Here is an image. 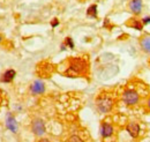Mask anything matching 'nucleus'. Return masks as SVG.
I'll use <instances>...</instances> for the list:
<instances>
[{
  "mask_svg": "<svg viewBox=\"0 0 150 142\" xmlns=\"http://www.w3.org/2000/svg\"><path fill=\"white\" fill-rule=\"evenodd\" d=\"M131 23H128V26L132 27V28H135V29H137V30H142V28H143V23H142V21H140V20H136V18H131Z\"/></svg>",
  "mask_w": 150,
  "mask_h": 142,
  "instance_id": "nucleus-12",
  "label": "nucleus"
},
{
  "mask_svg": "<svg viewBox=\"0 0 150 142\" xmlns=\"http://www.w3.org/2000/svg\"><path fill=\"white\" fill-rule=\"evenodd\" d=\"M113 134V126L108 121H104L102 126H100V135L106 139V138H110Z\"/></svg>",
  "mask_w": 150,
  "mask_h": 142,
  "instance_id": "nucleus-7",
  "label": "nucleus"
},
{
  "mask_svg": "<svg viewBox=\"0 0 150 142\" xmlns=\"http://www.w3.org/2000/svg\"><path fill=\"white\" fill-rule=\"evenodd\" d=\"M113 98L109 94H100L96 98V107L100 113H108L113 107Z\"/></svg>",
  "mask_w": 150,
  "mask_h": 142,
  "instance_id": "nucleus-2",
  "label": "nucleus"
},
{
  "mask_svg": "<svg viewBox=\"0 0 150 142\" xmlns=\"http://www.w3.org/2000/svg\"><path fill=\"white\" fill-rule=\"evenodd\" d=\"M127 132L131 134L132 138H137L140 134V126L136 123H131L127 126Z\"/></svg>",
  "mask_w": 150,
  "mask_h": 142,
  "instance_id": "nucleus-10",
  "label": "nucleus"
},
{
  "mask_svg": "<svg viewBox=\"0 0 150 142\" xmlns=\"http://www.w3.org/2000/svg\"><path fill=\"white\" fill-rule=\"evenodd\" d=\"M15 74H16V72L14 71V70H7V71L2 74L0 81L1 82H5V83H9V82H12L14 80Z\"/></svg>",
  "mask_w": 150,
  "mask_h": 142,
  "instance_id": "nucleus-9",
  "label": "nucleus"
},
{
  "mask_svg": "<svg viewBox=\"0 0 150 142\" xmlns=\"http://www.w3.org/2000/svg\"><path fill=\"white\" fill-rule=\"evenodd\" d=\"M88 68L87 62L81 58H74L69 60V66L67 67V71L65 74L67 76H77L81 74H84Z\"/></svg>",
  "mask_w": 150,
  "mask_h": 142,
  "instance_id": "nucleus-1",
  "label": "nucleus"
},
{
  "mask_svg": "<svg viewBox=\"0 0 150 142\" xmlns=\"http://www.w3.org/2000/svg\"><path fill=\"white\" fill-rule=\"evenodd\" d=\"M6 126L7 128L13 132V133H16L18 132V123L15 120V118L12 116V114H8L7 118H6Z\"/></svg>",
  "mask_w": 150,
  "mask_h": 142,
  "instance_id": "nucleus-8",
  "label": "nucleus"
},
{
  "mask_svg": "<svg viewBox=\"0 0 150 142\" xmlns=\"http://www.w3.org/2000/svg\"><path fill=\"white\" fill-rule=\"evenodd\" d=\"M64 44H65V45H67V46H69L71 49H74V43H73V39H72L71 37H67Z\"/></svg>",
  "mask_w": 150,
  "mask_h": 142,
  "instance_id": "nucleus-15",
  "label": "nucleus"
},
{
  "mask_svg": "<svg viewBox=\"0 0 150 142\" xmlns=\"http://www.w3.org/2000/svg\"><path fill=\"white\" fill-rule=\"evenodd\" d=\"M31 129H33V133L37 136H42L44 133H45V125L44 121L40 120V119H36L33 121L31 124Z\"/></svg>",
  "mask_w": 150,
  "mask_h": 142,
  "instance_id": "nucleus-4",
  "label": "nucleus"
},
{
  "mask_svg": "<svg viewBox=\"0 0 150 142\" xmlns=\"http://www.w3.org/2000/svg\"><path fill=\"white\" fill-rule=\"evenodd\" d=\"M87 15L88 16H91V18H97V5H91L88 8Z\"/></svg>",
  "mask_w": 150,
  "mask_h": 142,
  "instance_id": "nucleus-13",
  "label": "nucleus"
},
{
  "mask_svg": "<svg viewBox=\"0 0 150 142\" xmlns=\"http://www.w3.org/2000/svg\"><path fill=\"white\" fill-rule=\"evenodd\" d=\"M147 107H148V109L150 110V97L148 98V101H147Z\"/></svg>",
  "mask_w": 150,
  "mask_h": 142,
  "instance_id": "nucleus-18",
  "label": "nucleus"
},
{
  "mask_svg": "<svg viewBox=\"0 0 150 142\" xmlns=\"http://www.w3.org/2000/svg\"><path fill=\"white\" fill-rule=\"evenodd\" d=\"M30 91L33 95H40L45 91V84L43 81L40 80H36L33 82V84L30 86Z\"/></svg>",
  "mask_w": 150,
  "mask_h": 142,
  "instance_id": "nucleus-5",
  "label": "nucleus"
},
{
  "mask_svg": "<svg viewBox=\"0 0 150 142\" xmlns=\"http://www.w3.org/2000/svg\"><path fill=\"white\" fill-rule=\"evenodd\" d=\"M1 40H2V36L0 35V42H1Z\"/></svg>",
  "mask_w": 150,
  "mask_h": 142,
  "instance_id": "nucleus-20",
  "label": "nucleus"
},
{
  "mask_svg": "<svg viewBox=\"0 0 150 142\" xmlns=\"http://www.w3.org/2000/svg\"><path fill=\"white\" fill-rule=\"evenodd\" d=\"M121 99L126 105L133 107V105H136L140 102V94L134 89H127L122 92Z\"/></svg>",
  "mask_w": 150,
  "mask_h": 142,
  "instance_id": "nucleus-3",
  "label": "nucleus"
},
{
  "mask_svg": "<svg viewBox=\"0 0 150 142\" xmlns=\"http://www.w3.org/2000/svg\"><path fill=\"white\" fill-rule=\"evenodd\" d=\"M140 44H141V48H142L146 52L150 53V36H144V37H142L141 40H140Z\"/></svg>",
  "mask_w": 150,
  "mask_h": 142,
  "instance_id": "nucleus-11",
  "label": "nucleus"
},
{
  "mask_svg": "<svg viewBox=\"0 0 150 142\" xmlns=\"http://www.w3.org/2000/svg\"><path fill=\"white\" fill-rule=\"evenodd\" d=\"M58 24H59V21H58L57 18H54V20H53V21L51 22V26H52L53 28H56V27H57V26H58Z\"/></svg>",
  "mask_w": 150,
  "mask_h": 142,
  "instance_id": "nucleus-17",
  "label": "nucleus"
},
{
  "mask_svg": "<svg viewBox=\"0 0 150 142\" xmlns=\"http://www.w3.org/2000/svg\"><path fill=\"white\" fill-rule=\"evenodd\" d=\"M39 142H50V140H47V139H40Z\"/></svg>",
  "mask_w": 150,
  "mask_h": 142,
  "instance_id": "nucleus-19",
  "label": "nucleus"
},
{
  "mask_svg": "<svg viewBox=\"0 0 150 142\" xmlns=\"http://www.w3.org/2000/svg\"><path fill=\"white\" fill-rule=\"evenodd\" d=\"M142 23H143V26H147V24H149L150 23V16H147V18H143L142 20Z\"/></svg>",
  "mask_w": 150,
  "mask_h": 142,
  "instance_id": "nucleus-16",
  "label": "nucleus"
},
{
  "mask_svg": "<svg viewBox=\"0 0 150 142\" xmlns=\"http://www.w3.org/2000/svg\"><path fill=\"white\" fill-rule=\"evenodd\" d=\"M142 6H143V2L142 0H131L128 7H129V11L134 15H139L141 14L142 12Z\"/></svg>",
  "mask_w": 150,
  "mask_h": 142,
  "instance_id": "nucleus-6",
  "label": "nucleus"
},
{
  "mask_svg": "<svg viewBox=\"0 0 150 142\" xmlns=\"http://www.w3.org/2000/svg\"><path fill=\"white\" fill-rule=\"evenodd\" d=\"M68 142H83V140H82V138L79 136V135H72V136L69 138Z\"/></svg>",
  "mask_w": 150,
  "mask_h": 142,
  "instance_id": "nucleus-14",
  "label": "nucleus"
}]
</instances>
